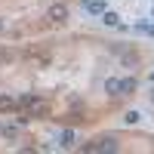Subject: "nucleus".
Instances as JSON below:
<instances>
[{
	"mask_svg": "<svg viewBox=\"0 0 154 154\" xmlns=\"http://www.w3.org/2000/svg\"><path fill=\"white\" fill-rule=\"evenodd\" d=\"M19 111H25L28 117H43V114H49V102L46 99H37V96H31L25 105L19 108Z\"/></svg>",
	"mask_w": 154,
	"mask_h": 154,
	"instance_id": "nucleus-1",
	"label": "nucleus"
},
{
	"mask_svg": "<svg viewBox=\"0 0 154 154\" xmlns=\"http://www.w3.org/2000/svg\"><path fill=\"white\" fill-rule=\"evenodd\" d=\"M46 19L56 22V25H62V22L68 19V6H65V3H53V6H49V12H46Z\"/></svg>",
	"mask_w": 154,
	"mask_h": 154,
	"instance_id": "nucleus-2",
	"label": "nucleus"
},
{
	"mask_svg": "<svg viewBox=\"0 0 154 154\" xmlns=\"http://www.w3.org/2000/svg\"><path fill=\"white\" fill-rule=\"evenodd\" d=\"M83 9L89 12V16H102L108 6H105V0H83Z\"/></svg>",
	"mask_w": 154,
	"mask_h": 154,
	"instance_id": "nucleus-3",
	"label": "nucleus"
},
{
	"mask_svg": "<svg viewBox=\"0 0 154 154\" xmlns=\"http://www.w3.org/2000/svg\"><path fill=\"white\" fill-rule=\"evenodd\" d=\"M86 151H117V142H114V139H102V142L86 145Z\"/></svg>",
	"mask_w": 154,
	"mask_h": 154,
	"instance_id": "nucleus-4",
	"label": "nucleus"
},
{
	"mask_svg": "<svg viewBox=\"0 0 154 154\" xmlns=\"http://www.w3.org/2000/svg\"><path fill=\"white\" fill-rule=\"evenodd\" d=\"M105 93L114 96V99L123 96V93H120V77H108V80H105Z\"/></svg>",
	"mask_w": 154,
	"mask_h": 154,
	"instance_id": "nucleus-5",
	"label": "nucleus"
},
{
	"mask_svg": "<svg viewBox=\"0 0 154 154\" xmlns=\"http://www.w3.org/2000/svg\"><path fill=\"white\" fill-rule=\"evenodd\" d=\"M102 22H105L108 28H117V25H120V16H117V12H111V9H105V12H102Z\"/></svg>",
	"mask_w": 154,
	"mask_h": 154,
	"instance_id": "nucleus-6",
	"label": "nucleus"
},
{
	"mask_svg": "<svg viewBox=\"0 0 154 154\" xmlns=\"http://www.w3.org/2000/svg\"><path fill=\"white\" fill-rule=\"evenodd\" d=\"M74 145H77L74 130H62V148H74Z\"/></svg>",
	"mask_w": 154,
	"mask_h": 154,
	"instance_id": "nucleus-7",
	"label": "nucleus"
},
{
	"mask_svg": "<svg viewBox=\"0 0 154 154\" xmlns=\"http://www.w3.org/2000/svg\"><path fill=\"white\" fill-rule=\"evenodd\" d=\"M133 89H136V80H133V77H120V93H123V96H130Z\"/></svg>",
	"mask_w": 154,
	"mask_h": 154,
	"instance_id": "nucleus-8",
	"label": "nucleus"
},
{
	"mask_svg": "<svg viewBox=\"0 0 154 154\" xmlns=\"http://www.w3.org/2000/svg\"><path fill=\"white\" fill-rule=\"evenodd\" d=\"M0 136H6V139H19V126H9V123H0Z\"/></svg>",
	"mask_w": 154,
	"mask_h": 154,
	"instance_id": "nucleus-9",
	"label": "nucleus"
},
{
	"mask_svg": "<svg viewBox=\"0 0 154 154\" xmlns=\"http://www.w3.org/2000/svg\"><path fill=\"white\" fill-rule=\"evenodd\" d=\"M136 34H148V37H154V25H148V22H139V25H136Z\"/></svg>",
	"mask_w": 154,
	"mask_h": 154,
	"instance_id": "nucleus-10",
	"label": "nucleus"
},
{
	"mask_svg": "<svg viewBox=\"0 0 154 154\" xmlns=\"http://www.w3.org/2000/svg\"><path fill=\"white\" fill-rule=\"evenodd\" d=\"M9 108H16V102L9 96H0V111H9Z\"/></svg>",
	"mask_w": 154,
	"mask_h": 154,
	"instance_id": "nucleus-11",
	"label": "nucleus"
},
{
	"mask_svg": "<svg viewBox=\"0 0 154 154\" xmlns=\"http://www.w3.org/2000/svg\"><path fill=\"white\" fill-rule=\"evenodd\" d=\"M126 123H139V111H126Z\"/></svg>",
	"mask_w": 154,
	"mask_h": 154,
	"instance_id": "nucleus-12",
	"label": "nucleus"
},
{
	"mask_svg": "<svg viewBox=\"0 0 154 154\" xmlns=\"http://www.w3.org/2000/svg\"><path fill=\"white\" fill-rule=\"evenodd\" d=\"M0 31H3V22H0Z\"/></svg>",
	"mask_w": 154,
	"mask_h": 154,
	"instance_id": "nucleus-13",
	"label": "nucleus"
},
{
	"mask_svg": "<svg viewBox=\"0 0 154 154\" xmlns=\"http://www.w3.org/2000/svg\"><path fill=\"white\" fill-rule=\"evenodd\" d=\"M151 19H154V9H151Z\"/></svg>",
	"mask_w": 154,
	"mask_h": 154,
	"instance_id": "nucleus-14",
	"label": "nucleus"
},
{
	"mask_svg": "<svg viewBox=\"0 0 154 154\" xmlns=\"http://www.w3.org/2000/svg\"><path fill=\"white\" fill-rule=\"evenodd\" d=\"M151 3H154V0H151Z\"/></svg>",
	"mask_w": 154,
	"mask_h": 154,
	"instance_id": "nucleus-15",
	"label": "nucleus"
}]
</instances>
